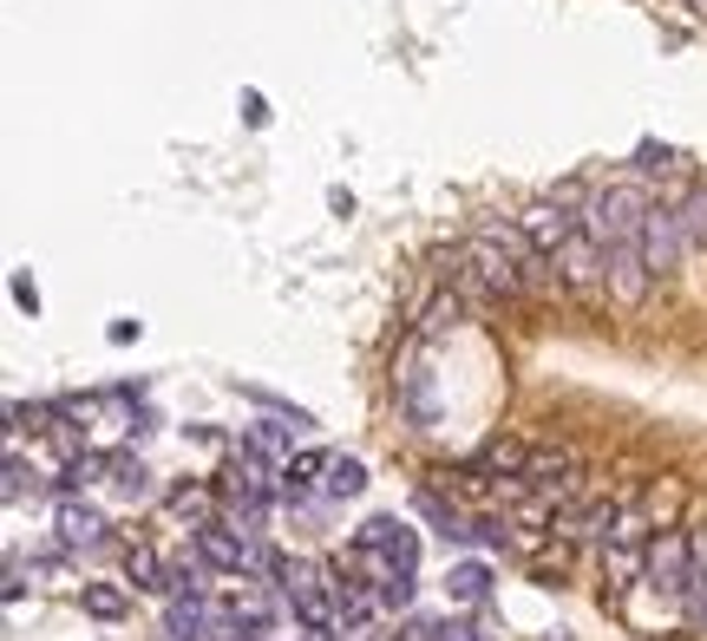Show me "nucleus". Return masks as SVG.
<instances>
[{"label":"nucleus","instance_id":"nucleus-13","mask_svg":"<svg viewBox=\"0 0 707 641\" xmlns=\"http://www.w3.org/2000/svg\"><path fill=\"white\" fill-rule=\"evenodd\" d=\"M85 609H92L99 622H112V616H125V596H119V589H85Z\"/></svg>","mask_w":707,"mask_h":641},{"label":"nucleus","instance_id":"nucleus-2","mask_svg":"<svg viewBox=\"0 0 707 641\" xmlns=\"http://www.w3.org/2000/svg\"><path fill=\"white\" fill-rule=\"evenodd\" d=\"M642 256H648V276H655V282H675V276H682L688 236H682V210H675V197H668V190L648 204V223H642Z\"/></svg>","mask_w":707,"mask_h":641},{"label":"nucleus","instance_id":"nucleus-3","mask_svg":"<svg viewBox=\"0 0 707 641\" xmlns=\"http://www.w3.org/2000/svg\"><path fill=\"white\" fill-rule=\"evenodd\" d=\"M695 544H701V537H688V530H662V537L648 544L642 582H648L655 596H668L675 609H682V589H688V570H695Z\"/></svg>","mask_w":707,"mask_h":641},{"label":"nucleus","instance_id":"nucleus-15","mask_svg":"<svg viewBox=\"0 0 707 641\" xmlns=\"http://www.w3.org/2000/svg\"><path fill=\"white\" fill-rule=\"evenodd\" d=\"M256 445H288V420H256Z\"/></svg>","mask_w":707,"mask_h":641},{"label":"nucleus","instance_id":"nucleus-11","mask_svg":"<svg viewBox=\"0 0 707 641\" xmlns=\"http://www.w3.org/2000/svg\"><path fill=\"white\" fill-rule=\"evenodd\" d=\"M367 492V465L360 458H335L328 465V498H360Z\"/></svg>","mask_w":707,"mask_h":641},{"label":"nucleus","instance_id":"nucleus-17","mask_svg":"<svg viewBox=\"0 0 707 641\" xmlns=\"http://www.w3.org/2000/svg\"><path fill=\"white\" fill-rule=\"evenodd\" d=\"M13 301H20V308H40V288L27 282V276H13Z\"/></svg>","mask_w":707,"mask_h":641},{"label":"nucleus","instance_id":"nucleus-19","mask_svg":"<svg viewBox=\"0 0 707 641\" xmlns=\"http://www.w3.org/2000/svg\"><path fill=\"white\" fill-rule=\"evenodd\" d=\"M688 7H695V13H707V0H688Z\"/></svg>","mask_w":707,"mask_h":641},{"label":"nucleus","instance_id":"nucleus-14","mask_svg":"<svg viewBox=\"0 0 707 641\" xmlns=\"http://www.w3.org/2000/svg\"><path fill=\"white\" fill-rule=\"evenodd\" d=\"M636 170H675V151H668V144H642Z\"/></svg>","mask_w":707,"mask_h":641},{"label":"nucleus","instance_id":"nucleus-7","mask_svg":"<svg viewBox=\"0 0 707 641\" xmlns=\"http://www.w3.org/2000/svg\"><path fill=\"white\" fill-rule=\"evenodd\" d=\"M682 622L707 641V544H695V570H688V589H682Z\"/></svg>","mask_w":707,"mask_h":641},{"label":"nucleus","instance_id":"nucleus-1","mask_svg":"<svg viewBox=\"0 0 707 641\" xmlns=\"http://www.w3.org/2000/svg\"><path fill=\"white\" fill-rule=\"evenodd\" d=\"M648 190L642 184H596L583 204V229L603 242V288L616 308H642L648 301V256H642V223H648Z\"/></svg>","mask_w":707,"mask_h":641},{"label":"nucleus","instance_id":"nucleus-5","mask_svg":"<svg viewBox=\"0 0 707 641\" xmlns=\"http://www.w3.org/2000/svg\"><path fill=\"white\" fill-rule=\"evenodd\" d=\"M675 210H682V236H688V256H707V177H682L668 184Z\"/></svg>","mask_w":707,"mask_h":641},{"label":"nucleus","instance_id":"nucleus-6","mask_svg":"<svg viewBox=\"0 0 707 641\" xmlns=\"http://www.w3.org/2000/svg\"><path fill=\"white\" fill-rule=\"evenodd\" d=\"M60 537H66V550H92V544H105V510L66 498V504H60Z\"/></svg>","mask_w":707,"mask_h":641},{"label":"nucleus","instance_id":"nucleus-18","mask_svg":"<svg viewBox=\"0 0 707 641\" xmlns=\"http://www.w3.org/2000/svg\"><path fill=\"white\" fill-rule=\"evenodd\" d=\"M472 641H504V635H492V629H472Z\"/></svg>","mask_w":707,"mask_h":641},{"label":"nucleus","instance_id":"nucleus-16","mask_svg":"<svg viewBox=\"0 0 707 641\" xmlns=\"http://www.w3.org/2000/svg\"><path fill=\"white\" fill-rule=\"evenodd\" d=\"M243 118H249V125H269V105H263V92H243Z\"/></svg>","mask_w":707,"mask_h":641},{"label":"nucleus","instance_id":"nucleus-4","mask_svg":"<svg viewBox=\"0 0 707 641\" xmlns=\"http://www.w3.org/2000/svg\"><path fill=\"white\" fill-rule=\"evenodd\" d=\"M551 269H557V282H564V294H583V301H596V294H609L603 288V242L590 236V229H576L564 249L551 256Z\"/></svg>","mask_w":707,"mask_h":641},{"label":"nucleus","instance_id":"nucleus-10","mask_svg":"<svg viewBox=\"0 0 707 641\" xmlns=\"http://www.w3.org/2000/svg\"><path fill=\"white\" fill-rule=\"evenodd\" d=\"M335 458H321V452H301V458H288L283 465V498L295 504V498H308L315 492V472H328Z\"/></svg>","mask_w":707,"mask_h":641},{"label":"nucleus","instance_id":"nucleus-12","mask_svg":"<svg viewBox=\"0 0 707 641\" xmlns=\"http://www.w3.org/2000/svg\"><path fill=\"white\" fill-rule=\"evenodd\" d=\"M112 472H119V492H125L132 504H151V498H157V485H151V472H144L139 458H125V452H119V465H112Z\"/></svg>","mask_w":707,"mask_h":641},{"label":"nucleus","instance_id":"nucleus-8","mask_svg":"<svg viewBox=\"0 0 707 641\" xmlns=\"http://www.w3.org/2000/svg\"><path fill=\"white\" fill-rule=\"evenodd\" d=\"M445 589H452V602H492V570L485 564H452V576H445Z\"/></svg>","mask_w":707,"mask_h":641},{"label":"nucleus","instance_id":"nucleus-9","mask_svg":"<svg viewBox=\"0 0 707 641\" xmlns=\"http://www.w3.org/2000/svg\"><path fill=\"white\" fill-rule=\"evenodd\" d=\"M125 576H132V582H139L144 596H171V570H164V564H157V550H151V544H139V550H132V557H125Z\"/></svg>","mask_w":707,"mask_h":641}]
</instances>
